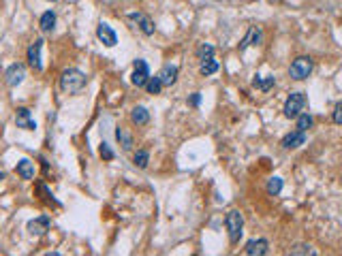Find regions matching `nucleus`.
Instances as JSON below:
<instances>
[{"instance_id": "f257e3e1", "label": "nucleus", "mask_w": 342, "mask_h": 256, "mask_svg": "<svg viewBox=\"0 0 342 256\" xmlns=\"http://www.w3.org/2000/svg\"><path fill=\"white\" fill-rule=\"evenodd\" d=\"M86 85V75L77 68H67L60 77V90L67 94H77Z\"/></svg>"}, {"instance_id": "f03ea898", "label": "nucleus", "mask_w": 342, "mask_h": 256, "mask_svg": "<svg viewBox=\"0 0 342 256\" xmlns=\"http://www.w3.org/2000/svg\"><path fill=\"white\" fill-rule=\"evenodd\" d=\"M310 73H312V58H308V56L295 58L291 62V66H289V75H291V79H295V81H304Z\"/></svg>"}, {"instance_id": "7ed1b4c3", "label": "nucleus", "mask_w": 342, "mask_h": 256, "mask_svg": "<svg viewBox=\"0 0 342 256\" xmlns=\"http://www.w3.org/2000/svg\"><path fill=\"white\" fill-rule=\"evenodd\" d=\"M225 226L229 230V241L231 243H238L240 237H242V228H244V216L238 210L229 212L227 218H225Z\"/></svg>"}, {"instance_id": "20e7f679", "label": "nucleus", "mask_w": 342, "mask_h": 256, "mask_svg": "<svg viewBox=\"0 0 342 256\" xmlns=\"http://www.w3.org/2000/svg\"><path fill=\"white\" fill-rule=\"evenodd\" d=\"M304 107H306V94L304 92H291L287 103H285V115L287 118H297L300 113H304Z\"/></svg>"}, {"instance_id": "39448f33", "label": "nucleus", "mask_w": 342, "mask_h": 256, "mask_svg": "<svg viewBox=\"0 0 342 256\" xmlns=\"http://www.w3.org/2000/svg\"><path fill=\"white\" fill-rule=\"evenodd\" d=\"M150 79V66L145 60H135V68H133V75H131V81L133 85L137 88H145V83Z\"/></svg>"}, {"instance_id": "423d86ee", "label": "nucleus", "mask_w": 342, "mask_h": 256, "mask_svg": "<svg viewBox=\"0 0 342 256\" xmlns=\"http://www.w3.org/2000/svg\"><path fill=\"white\" fill-rule=\"evenodd\" d=\"M24 77H26V66L15 62V64H11L7 71H5V79L7 83L11 85V88H17V85L24 81Z\"/></svg>"}, {"instance_id": "0eeeda50", "label": "nucleus", "mask_w": 342, "mask_h": 256, "mask_svg": "<svg viewBox=\"0 0 342 256\" xmlns=\"http://www.w3.org/2000/svg\"><path fill=\"white\" fill-rule=\"evenodd\" d=\"M41 50H43V39H36V41L28 47V64H30L34 71H43Z\"/></svg>"}, {"instance_id": "6e6552de", "label": "nucleus", "mask_w": 342, "mask_h": 256, "mask_svg": "<svg viewBox=\"0 0 342 256\" xmlns=\"http://www.w3.org/2000/svg\"><path fill=\"white\" fill-rule=\"evenodd\" d=\"M96 36H99V41H101L105 47H114V45L118 43V36H116V32H114V28L109 26V24H105V21L99 24V28H96Z\"/></svg>"}, {"instance_id": "1a4fd4ad", "label": "nucleus", "mask_w": 342, "mask_h": 256, "mask_svg": "<svg viewBox=\"0 0 342 256\" xmlns=\"http://www.w3.org/2000/svg\"><path fill=\"white\" fill-rule=\"evenodd\" d=\"M50 224H52L50 218H47V216H39V218H34V220L28 222V233L41 237V235H45L47 230H50Z\"/></svg>"}, {"instance_id": "9d476101", "label": "nucleus", "mask_w": 342, "mask_h": 256, "mask_svg": "<svg viewBox=\"0 0 342 256\" xmlns=\"http://www.w3.org/2000/svg\"><path fill=\"white\" fill-rule=\"evenodd\" d=\"M267 250H270V243H267V239H250L246 243V248H244V252H246L248 256H265Z\"/></svg>"}, {"instance_id": "9b49d317", "label": "nucleus", "mask_w": 342, "mask_h": 256, "mask_svg": "<svg viewBox=\"0 0 342 256\" xmlns=\"http://www.w3.org/2000/svg\"><path fill=\"white\" fill-rule=\"evenodd\" d=\"M304 143H306V132H304V130H293L283 139L280 145H283L285 150H295V148H300V145H304Z\"/></svg>"}, {"instance_id": "f8f14e48", "label": "nucleus", "mask_w": 342, "mask_h": 256, "mask_svg": "<svg viewBox=\"0 0 342 256\" xmlns=\"http://www.w3.org/2000/svg\"><path fill=\"white\" fill-rule=\"evenodd\" d=\"M15 124H17V128H24V130H34L36 128V122L30 118V109H26V107H19L17 109Z\"/></svg>"}, {"instance_id": "ddd939ff", "label": "nucleus", "mask_w": 342, "mask_h": 256, "mask_svg": "<svg viewBox=\"0 0 342 256\" xmlns=\"http://www.w3.org/2000/svg\"><path fill=\"white\" fill-rule=\"evenodd\" d=\"M129 19H131V21H135L137 26H139V30H141L145 36L154 34V24L150 21L148 15H143V13H129Z\"/></svg>"}, {"instance_id": "4468645a", "label": "nucleus", "mask_w": 342, "mask_h": 256, "mask_svg": "<svg viewBox=\"0 0 342 256\" xmlns=\"http://www.w3.org/2000/svg\"><path fill=\"white\" fill-rule=\"evenodd\" d=\"M261 39H263L261 28L252 26V28L246 32V36H244V41H242V45H240V50H246V47H250V45H259V43H261Z\"/></svg>"}, {"instance_id": "2eb2a0df", "label": "nucleus", "mask_w": 342, "mask_h": 256, "mask_svg": "<svg viewBox=\"0 0 342 256\" xmlns=\"http://www.w3.org/2000/svg\"><path fill=\"white\" fill-rule=\"evenodd\" d=\"M158 77H161V81L165 85H174L178 81V66L176 64H165L161 68V73H158Z\"/></svg>"}, {"instance_id": "dca6fc26", "label": "nucleus", "mask_w": 342, "mask_h": 256, "mask_svg": "<svg viewBox=\"0 0 342 256\" xmlns=\"http://www.w3.org/2000/svg\"><path fill=\"white\" fill-rule=\"evenodd\" d=\"M15 171H17V175H19L22 179H32V177H34V173H36L34 162H32V160H28V158H24V160H19V162H17V167H15Z\"/></svg>"}, {"instance_id": "f3484780", "label": "nucleus", "mask_w": 342, "mask_h": 256, "mask_svg": "<svg viewBox=\"0 0 342 256\" xmlns=\"http://www.w3.org/2000/svg\"><path fill=\"white\" fill-rule=\"evenodd\" d=\"M131 122H133V124H137V126H145L150 122V111L145 107H141V105L135 107L131 111Z\"/></svg>"}, {"instance_id": "a211bd4d", "label": "nucleus", "mask_w": 342, "mask_h": 256, "mask_svg": "<svg viewBox=\"0 0 342 256\" xmlns=\"http://www.w3.org/2000/svg\"><path fill=\"white\" fill-rule=\"evenodd\" d=\"M41 30L43 32H52L56 28V13L54 11H45V13L41 15Z\"/></svg>"}, {"instance_id": "6ab92c4d", "label": "nucleus", "mask_w": 342, "mask_h": 256, "mask_svg": "<svg viewBox=\"0 0 342 256\" xmlns=\"http://www.w3.org/2000/svg\"><path fill=\"white\" fill-rule=\"evenodd\" d=\"M274 83H276V77H265V79H261L259 75H256L254 79H252V85L256 90H261V92H270L272 88H274Z\"/></svg>"}, {"instance_id": "aec40b11", "label": "nucleus", "mask_w": 342, "mask_h": 256, "mask_svg": "<svg viewBox=\"0 0 342 256\" xmlns=\"http://www.w3.org/2000/svg\"><path fill=\"white\" fill-rule=\"evenodd\" d=\"M216 71H218V60L216 58H210V60H205V62H201V68H199V73L203 77L214 75Z\"/></svg>"}, {"instance_id": "412c9836", "label": "nucleus", "mask_w": 342, "mask_h": 256, "mask_svg": "<svg viewBox=\"0 0 342 256\" xmlns=\"http://www.w3.org/2000/svg\"><path fill=\"white\" fill-rule=\"evenodd\" d=\"M116 137H118V141H120V145H122V150H124V152H129L133 148V137L129 135L124 128H118L116 130Z\"/></svg>"}, {"instance_id": "4be33fe9", "label": "nucleus", "mask_w": 342, "mask_h": 256, "mask_svg": "<svg viewBox=\"0 0 342 256\" xmlns=\"http://www.w3.org/2000/svg\"><path fill=\"white\" fill-rule=\"evenodd\" d=\"M280 192H283V179L272 177L270 181H267V194H270V197H278Z\"/></svg>"}, {"instance_id": "5701e85b", "label": "nucleus", "mask_w": 342, "mask_h": 256, "mask_svg": "<svg viewBox=\"0 0 342 256\" xmlns=\"http://www.w3.org/2000/svg\"><path fill=\"white\" fill-rule=\"evenodd\" d=\"M163 81H161V77H150L148 79V83H145V90H148V94H161V90H163Z\"/></svg>"}, {"instance_id": "b1692460", "label": "nucleus", "mask_w": 342, "mask_h": 256, "mask_svg": "<svg viewBox=\"0 0 342 256\" xmlns=\"http://www.w3.org/2000/svg\"><path fill=\"white\" fill-rule=\"evenodd\" d=\"M148 160H150L148 150H137V154L133 156V162H135V167H139V169H145V167H148Z\"/></svg>"}, {"instance_id": "393cba45", "label": "nucleus", "mask_w": 342, "mask_h": 256, "mask_svg": "<svg viewBox=\"0 0 342 256\" xmlns=\"http://www.w3.org/2000/svg\"><path fill=\"white\" fill-rule=\"evenodd\" d=\"M197 58L201 60V62H205V60H210V58H214V47L212 45H201L199 50H197Z\"/></svg>"}, {"instance_id": "a878e982", "label": "nucleus", "mask_w": 342, "mask_h": 256, "mask_svg": "<svg viewBox=\"0 0 342 256\" xmlns=\"http://www.w3.org/2000/svg\"><path fill=\"white\" fill-rule=\"evenodd\" d=\"M308 128H312V115H308V113H300V115H297V130H304V132H306Z\"/></svg>"}, {"instance_id": "bb28decb", "label": "nucleus", "mask_w": 342, "mask_h": 256, "mask_svg": "<svg viewBox=\"0 0 342 256\" xmlns=\"http://www.w3.org/2000/svg\"><path fill=\"white\" fill-rule=\"evenodd\" d=\"M291 254L297 256V254H314V250L308 246V243H297V246L291 248Z\"/></svg>"}, {"instance_id": "cd10ccee", "label": "nucleus", "mask_w": 342, "mask_h": 256, "mask_svg": "<svg viewBox=\"0 0 342 256\" xmlns=\"http://www.w3.org/2000/svg\"><path fill=\"white\" fill-rule=\"evenodd\" d=\"M99 152H101V156H103V160H114V150L109 148V143H105V141H103Z\"/></svg>"}, {"instance_id": "c85d7f7f", "label": "nucleus", "mask_w": 342, "mask_h": 256, "mask_svg": "<svg viewBox=\"0 0 342 256\" xmlns=\"http://www.w3.org/2000/svg\"><path fill=\"white\" fill-rule=\"evenodd\" d=\"M334 122L342 126V103H338L336 109H334Z\"/></svg>"}, {"instance_id": "c756f323", "label": "nucleus", "mask_w": 342, "mask_h": 256, "mask_svg": "<svg viewBox=\"0 0 342 256\" xmlns=\"http://www.w3.org/2000/svg\"><path fill=\"white\" fill-rule=\"evenodd\" d=\"M199 103H201V94H193V96H190V105L197 107Z\"/></svg>"}, {"instance_id": "7c9ffc66", "label": "nucleus", "mask_w": 342, "mask_h": 256, "mask_svg": "<svg viewBox=\"0 0 342 256\" xmlns=\"http://www.w3.org/2000/svg\"><path fill=\"white\" fill-rule=\"evenodd\" d=\"M50 3H56V0H50Z\"/></svg>"}]
</instances>
